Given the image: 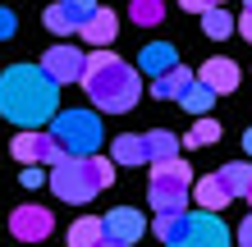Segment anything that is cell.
Here are the masks:
<instances>
[{
    "instance_id": "obj_33",
    "label": "cell",
    "mask_w": 252,
    "mask_h": 247,
    "mask_svg": "<svg viewBox=\"0 0 252 247\" xmlns=\"http://www.w3.org/2000/svg\"><path fill=\"white\" fill-rule=\"evenodd\" d=\"M243 151L252 156V128H248V133H243Z\"/></svg>"
},
{
    "instance_id": "obj_31",
    "label": "cell",
    "mask_w": 252,
    "mask_h": 247,
    "mask_svg": "<svg viewBox=\"0 0 252 247\" xmlns=\"http://www.w3.org/2000/svg\"><path fill=\"white\" fill-rule=\"evenodd\" d=\"M234 238H239L243 247H252V215H248V220H243L239 229H234Z\"/></svg>"
},
{
    "instance_id": "obj_18",
    "label": "cell",
    "mask_w": 252,
    "mask_h": 247,
    "mask_svg": "<svg viewBox=\"0 0 252 247\" xmlns=\"http://www.w3.org/2000/svg\"><path fill=\"white\" fill-rule=\"evenodd\" d=\"M216 179L225 183L229 197H248V192H252V161H229L225 169L216 174Z\"/></svg>"
},
{
    "instance_id": "obj_28",
    "label": "cell",
    "mask_w": 252,
    "mask_h": 247,
    "mask_svg": "<svg viewBox=\"0 0 252 247\" xmlns=\"http://www.w3.org/2000/svg\"><path fill=\"white\" fill-rule=\"evenodd\" d=\"M41 183H46L41 165H23V188H41Z\"/></svg>"
},
{
    "instance_id": "obj_17",
    "label": "cell",
    "mask_w": 252,
    "mask_h": 247,
    "mask_svg": "<svg viewBox=\"0 0 252 247\" xmlns=\"http://www.w3.org/2000/svg\"><path fill=\"white\" fill-rule=\"evenodd\" d=\"M142 142H147V165L174 161V156H179V137H174L170 128H152V133H142Z\"/></svg>"
},
{
    "instance_id": "obj_7",
    "label": "cell",
    "mask_w": 252,
    "mask_h": 247,
    "mask_svg": "<svg viewBox=\"0 0 252 247\" xmlns=\"http://www.w3.org/2000/svg\"><path fill=\"white\" fill-rule=\"evenodd\" d=\"M83 69H87V51H73V46H64V41L41 55V74H46L55 87L83 82Z\"/></svg>"
},
{
    "instance_id": "obj_22",
    "label": "cell",
    "mask_w": 252,
    "mask_h": 247,
    "mask_svg": "<svg viewBox=\"0 0 252 247\" xmlns=\"http://www.w3.org/2000/svg\"><path fill=\"white\" fill-rule=\"evenodd\" d=\"M106 234H101V220L96 215H83V220L69 224V247H101Z\"/></svg>"
},
{
    "instance_id": "obj_8",
    "label": "cell",
    "mask_w": 252,
    "mask_h": 247,
    "mask_svg": "<svg viewBox=\"0 0 252 247\" xmlns=\"http://www.w3.org/2000/svg\"><path fill=\"white\" fill-rule=\"evenodd\" d=\"M229 243H234V234L225 229V220L216 211H192L188 215V234L174 247H229Z\"/></svg>"
},
{
    "instance_id": "obj_19",
    "label": "cell",
    "mask_w": 252,
    "mask_h": 247,
    "mask_svg": "<svg viewBox=\"0 0 252 247\" xmlns=\"http://www.w3.org/2000/svg\"><path fill=\"white\" fill-rule=\"evenodd\" d=\"M78 161H83V174H87V183H92L96 192H106V188L115 183V161L110 156L92 151V156H78Z\"/></svg>"
},
{
    "instance_id": "obj_21",
    "label": "cell",
    "mask_w": 252,
    "mask_h": 247,
    "mask_svg": "<svg viewBox=\"0 0 252 247\" xmlns=\"http://www.w3.org/2000/svg\"><path fill=\"white\" fill-rule=\"evenodd\" d=\"M179 106H184V110L192 114V119H202V114H211V106H216V92H211L206 82H197V78H192V82L184 87Z\"/></svg>"
},
{
    "instance_id": "obj_3",
    "label": "cell",
    "mask_w": 252,
    "mask_h": 247,
    "mask_svg": "<svg viewBox=\"0 0 252 247\" xmlns=\"http://www.w3.org/2000/svg\"><path fill=\"white\" fill-rule=\"evenodd\" d=\"M46 133L64 147V156H92V151H101L106 124H101L96 110H55V119L46 124Z\"/></svg>"
},
{
    "instance_id": "obj_1",
    "label": "cell",
    "mask_w": 252,
    "mask_h": 247,
    "mask_svg": "<svg viewBox=\"0 0 252 247\" xmlns=\"http://www.w3.org/2000/svg\"><path fill=\"white\" fill-rule=\"evenodd\" d=\"M55 106H60V87L41 74V64H9L0 74V114L19 124V133L51 124Z\"/></svg>"
},
{
    "instance_id": "obj_2",
    "label": "cell",
    "mask_w": 252,
    "mask_h": 247,
    "mask_svg": "<svg viewBox=\"0 0 252 247\" xmlns=\"http://www.w3.org/2000/svg\"><path fill=\"white\" fill-rule=\"evenodd\" d=\"M83 92L92 96L96 114H124V110L138 106L142 78H138V69L124 64L115 51L96 46L92 55H87V69H83Z\"/></svg>"
},
{
    "instance_id": "obj_20",
    "label": "cell",
    "mask_w": 252,
    "mask_h": 247,
    "mask_svg": "<svg viewBox=\"0 0 252 247\" xmlns=\"http://www.w3.org/2000/svg\"><path fill=\"white\" fill-rule=\"evenodd\" d=\"M188 215L192 211H165V215H156V224H152V234L165 243V247H174L184 234H188Z\"/></svg>"
},
{
    "instance_id": "obj_13",
    "label": "cell",
    "mask_w": 252,
    "mask_h": 247,
    "mask_svg": "<svg viewBox=\"0 0 252 247\" xmlns=\"http://www.w3.org/2000/svg\"><path fill=\"white\" fill-rule=\"evenodd\" d=\"M174 64H179V51H174L170 41H152V46H142V55H138V69H142V74H152V78L170 74Z\"/></svg>"
},
{
    "instance_id": "obj_10",
    "label": "cell",
    "mask_w": 252,
    "mask_h": 247,
    "mask_svg": "<svg viewBox=\"0 0 252 247\" xmlns=\"http://www.w3.org/2000/svg\"><path fill=\"white\" fill-rule=\"evenodd\" d=\"M55 229V220H51V211L46 206H19L9 215V234L19 238V243H41Z\"/></svg>"
},
{
    "instance_id": "obj_34",
    "label": "cell",
    "mask_w": 252,
    "mask_h": 247,
    "mask_svg": "<svg viewBox=\"0 0 252 247\" xmlns=\"http://www.w3.org/2000/svg\"><path fill=\"white\" fill-rule=\"evenodd\" d=\"M243 9H252V0H243Z\"/></svg>"
},
{
    "instance_id": "obj_32",
    "label": "cell",
    "mask_w": 252,
    "mask_h": 247,
    "mask_svg": "<svg viewBox=\"0 0 252 247\" xmlns=\"http://www.w3.org/2000/svg\"><path fill=\"white\" fill-rule=\"evenodd\" d=\"M234 32H243V37L252 41V9H243V19H239V23H234Z\"/></svg>"
},
{
    "instance_id": "obj_16",
    "label": "cell",
    "mask_w": 252,
    "mask_h": 247,
    "mask_svg": "<svg viewBox=\"0 0 252 247\" xmlns=\"http://www.w3.org/2000/svg\"><path fill=\"white\" fill-rule=\"evenodd\" d=\"M110 161L115 165H147V142L138 133H120L110 142Z\"/></svg>"
},
{
    "instance_id": "obj_5",
    "label": "cell",
    "mask_w": 252,
    "mask_h": 247,
    "mask_svg": "<svg viewBox=\"0 0 252 247\" xmlns=\"http://www.w3.org/2000/svg\"><path fill=\"white\" fill-rule=\"evenodd\" d=\"M46 183H51V192L60 197V201H73V206H83V201L96 197V188L87 183L78 156H60V161L51 165V179H46Z\"/></svg>"
},
{
    "instance_id": "obj_6",
    "label": "cell",
    "mask_w": 252,
    "mask_h": 247,
    "mask_svg": "<svg viewBox=\"0 0 252 247\" xmlns=\"http://www.w3.org/2000/svg\"><path fill=\"white\" fill-rule=\"evenodd\" d=\"M9 151L19 156V165H55L64 156V147L46 133V128H23V133H14Z\"/></svg>"
},
{
    "instance_id": "obj_12",
    "label": "cell",
    "mask_w": 252,
    "mask_h": 247,
    "mask_svg": "<svg viewBox=\"0 0 252 247\" xmlns=\"http://www.w3.org/2000/svg\"><path fill=\"white\" fill-rule=\"evenodd\" d=\"M78 32H83V41H92V46H110V41L120 37V14L106 9V5H96V14L78 27Z\"/></svg>"
},
{
    "instance_id": "obj_36",
    "label": "cell",
    "mask_w": 252,
    "mask_h": 247,
    "mask_svg": "<svg viewBox=\"0 0 252 247\" xmlns=\"http://www.w3.org/2000/svg\"><path fill=\"white\" fill-rule=\"evenodd\" d=\"M248 201H252V192H248Z\"/></svg>"
},
{
    "instance_id": "obj_29",
    "label": "cell",
    "mask_w": 252,
    "mask_h": 247,
    "mask_svg": "<svg viewBox=\"0 0 252 247\" xmlns=\"http://www.w3.org/2000/svg\"><path fill=\"white\" fill-rule=\"evenodd\" d=\"M184 9H192V14H206V9H216V5H225V0H179Z\"/></svg>"
},
{
    "instance_id": "obj_14",
    "label": "cell",
    "mask_w": 252,
    "mask_h": 247,
    "mask_svg": "<svg viewBox=\"0 0 252 247\" xmlns=\"http://www.w3.org/2000/svg\"><path fill=\"white\" fill-rule=\"evenodd\" d=\"M188 197L197 201V211H216V215H220V211H225L229 201H234V197L225 192V183L216 179V174H206V179H197V183H192V192H188Z\"/></svg>"
},
{
    "instance_id": "obj_27",
    "label": "cell",
    "mask_w": 252,
    "mask_h": 247,
    "mask_svg": "<svg viewBox=\"0 0 252 247\" xmlns=\"http://www.w3.org/2000/svg\"><path fill=\"white\" fill-rule=\"evenodd\" d=\"M41 23H46V27H51V32H55V37H69V32H73V27H69V19H64V9H60V5H51L46 14H41Z\"/></svg>"
},
{
    "instance_id": "obj_15",
    "label": "cell",
    "mask_w": 252,
    "mask_h": 247,
    "mask_svg": "<svg viewBox=\"0 0 252 247\" xmlns=\"http://www.w3.org/2000/svg\"><path fill=\"white\" fill-rule=\"evenodd\" d=\"M192 78H197V74H192V69L174 64L170 74H160V78L152 82V96H156V101H179V96H184V87H188Z\"/></svg>"
},
{
    "instance_id": "obj_4",
    "label": "cell",
    "mask_w": 252,
    "mask_h": 247,
    "mask_svg": "<svg viewBox=\"0 0 252 247\" xmlns=\"http://www.w3.org/2000/svg\"><path fill=\"white\" fill-rule=\"evenodd\" d=\"M192 192V169L188 161H156L152 165V179H147V201H152V211L156 215H165V211H184V201Z\"/></svg>"
},
{
    "instance_id": "obj_24",
    "label": "cell",
    "mask_w": 252,
    "mask_h": 247,
    "mask_svg": "<svg viewBox=\"0 0 252 247\" xmlns=\"http://www.w3.org/2000/svg\"><path fill=\"white\" fill-rule=\"evenodd\" d=\"M133 23L138 27H156L160 19H165V0H133Z\"/></svg>"
},
{
    "instance_id": "obj_23",
    "label": "cell",
    "mask_w": 252,
    "mask_h": 247,
    "mask_svg": "<svg viewBox=\"0 0 252 247\" xmlns=\"http://www.w3.org/2000/svg\"><path fill=\"white\" fill-rule=\"evenodd\" d=\"M234 23H239V19H234V14H229L225 5H216V9H206V14H202V32L211 37V41H225V37H234Z\"/></svg>"
},
{
    "instance_id": "obj_9",
    "label": "cell",
    "mask_w": 252,
    "mask_h": 247,
    "mask_svg": "<svg viewBox=\"0 0 252 247\" xmlns=\"http://www.w3.org/2000/svg\"><path fill=\"white\" fill-rule=\"evenodd\" d=\"M101 234H106V243H115V247H133L147 234V220L133 206H115V211L101 215Z\"/></svg>"
},
{
    "instance_id": "obj_26",
    "label": "cell",
    "mask_w": 252,
    "mask_h": 247,
    "mask_svg": "<svg viewBox=\"0 0 252 247\" xmlns=\"http://www.w3.org/2000/svg\"><path fill=\"white\" fill-rule=\"evenodd\" d=\"M60 9H64V19H69V27L78 32V27L96 14V0H60Z\"/></svg>"
},
{
    "instance_id": "obj_35",
    "label": "cell",
    "mask_w": 252,
    "mask_h": 247,
    "mask_svg": "<svg viewBox=\"0 0 252 247\" xmlns=\"http://www.w3.org/2000/svg\"><path fill=\"white\" fill-rule=\"evenodd\" d=\"M101 247H115V243H101Z\"/></svg>"
},
{
    "instance_id": "obj_25",
    "label": "cell",
    "mask_w": 252,
    "mask_h": 247,
    "mask_svg": "<svg viewBox=\"0 0 252 247\" xmlns=\"http://www.w3.org/2000/svg\"><path fill=\"white\" fill-rule=\"evenodd\" d=\"M211 142H220V124L211 114H202V119L188 128V147H211Z\"/></svg>"
},
{
    "instance_id": "obj_30",
    "label": "cell",
    "mask_w": 252,
    "mask_h": 247,
    "mask_svg": "<svg viewBox=\"0 0 252 247\" xmlns=\"http://www.w3.org/2000/svg\"><path fill=\"white\" fill-rule=\"evenodd\" d=\"M14 27H19V23H14V14L0 5V41H5V37H14Z\"/></svg>"
},
{
    "instance_id": "obj_11",
    "label": "cell",
    "mask_w": 252,
    "mask_h": 247,
    "mask_svg": "<svg viewBox=\"0 0 252 247\" xmlns=\"http://www.w3.org/2000/svg\"><path fill=\"white\" fill-rule=\"evenodd\" d=\"M197 82H206L216 96H229L234 87H239V64L225 60V55H211V60L197 69Z\"/></svg>"
}]
</instances>
